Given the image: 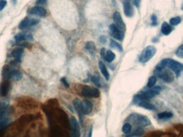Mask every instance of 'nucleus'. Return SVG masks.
Here are the masks:
<instances>
[{
	"label": "nucleus",
	"mask_w": 183,
	"mask_h": 137,
	"mask_svg": "<svg viewBox=\"0 0 183 137\" xmlns=\"http://www.w3.org/2000/svg\"><path fill=\"white\" fill-rule=\"evenodd\" d=\"M160 66L164 68H168L171 70L173 72L176 74V76H179L180 73L183 70V64L180 62H177L174 59H165L161 61Z\"/></svg>",
	"instance_id": "nucleus-1"
},
{
	"label": "nucleus",
	"mask_w": 183,
	"mask_h": 137,
	"mask_svg": "<svg viewBox=\"0 0 183 137\" xmlns=\"http://www.w3.org/2000/svg\"><path fill=\"white\" fill-rule=\"evenodd\" d=\"M161 92V87L160 86H156V87H152L150 89H148L146 92H143L138 95H136L135 98H134V100H133V102L135 103L136 102H139L140 101H143V100H147V99H149V98H153L157 95H159Z\"/></svg>",
	"instance_id": "nucleus-2"
},
{
	"label": "nucleus",
	"mask_w": 183,
	"mask_h": 137,
	"mask_svg": "<svg viewBox=\"0 0 183 137\" xmlns=\"http://www.w3.org/2000/svg\"><path fill=\"white\" fill-rule=\"evenodd\" d=\"M128 119L133 123L135 125L140 126V127H144L151 124L150 119L144 115H140V114H131L128 117Z\"/></svg>",
	"instance_id": "nucleus-3"
},
{
	"label": "nucleus",
	"mask_w": 183,
	"mask_h": 137,
	"mask_svg": "<svg viewBox=\"0 0 183 137\" xmlns=\"http://www.w3.org/2000/svg\"><path fill=\"white\" fill-rule=\"evenodd\" d=\"M154 73L159 78L164 80L165 81L168 82V83H170V82H172L174 80V76H173V74L170 70L165 69L164 67H158V68H156Z\"/></svg>",
	"instance_id": "nucleus-4"
},
{
	"label": "nucleus",
	"mask_w": 183,
	"mask_h": 137,
	"mask_svg": "<svg viewBox=\"0 0 183 137\" xmlns=\"http://www.w3.org/2000/svg\"><path fill=\"white\" fill-rule=\"evenodd\" d=\"M81 96H83L85 98H98L100 95V92L96 88L85 86L81 88Z\"/></svg>",
	"instance_id": "nucleus-5"
},
{
	"label": "nucleus",
	"mask_w": 183,
	"mask_h": 137,
	"mask_svg": "<svg viewBox=\"0 0 183 137\" xmlns=\"http://www.w3.org/2000/svg\"><path fill=\"white\" fill-rule=\"evenodd\" d=\"M155 53H156V47L154 46L147 47L140 57V61L142 63H146L154 56Z\"/></svg>",
	"instance_id": "nucleus-6"
},
{
	"label": "nucleus",
	"mask_w": 183,
	"mask_h": 137,
	"mask_svg": "<svg viewBox=\"0 0 183 137\" xmlns=\"http://www.w3.org/2000/svg\"><path fill=\"white\" fill-rule=\"evenodd\" d=\"M39 23V20L37 19H32V18H25L24 20H22L20 21V25H19V28L23 30V29H26L29 27H32L33 25H36L37 24Z\"/></svg>",
	"instance_id": "nucleus-7"
},
{
	"label": "nucleus",
	"mask_w": 183,
	"mask_h": 137,
	"mask_svg": "<svg viewBox=\"0 0 183 137\" xmlns=\"http://www.w3.org/2000/svg\"><path fill=\"white\" fill-rule=\"evenodd\" d=\"M110 31L111 35H112V37H113L114 38H115V39L117 40H120V41L123 40V38H124V32H123L120 29H119L114 24L110 25Z\"/></svg>",
	"instance_id": "nucleus-8"
},
{
	"label": "nucleus",
	"mask_w": 183,
	"mask_h": 137,
	"mask_svg": "<svg viewBox=\"0 0 183 137\" xmlns=\"http://www.w3.org/2000/svg\"><path fill=\"white\" fill-rule=\"evenodd\" d=\"M113 19H114V25L119 29H120L122 31H126V25H125L124 21L122 20V17H121V15H120V14L119 12H114V13Z\"/></svg>",
	"instance_id": "nucleus-9"
},
{
	"label": "nucleus",
	"mask_w": 183,
	"mask_h": 137,
	"mask_svg": "<svg viewBox=\"0 0 183 137\" xmlns=\"http://www.w3.org/2000/svg\"><path fill=\"white\" fill-rule=\"evenodd\" d=\"M71 137H80V128L79 124L75 117L71 118Z\"/></svg>",
	"instance_id": "nucleus-10"
},
{
	"label": "nucleus",
	"mask_w": 183,
	"mask_h": 137,
	"mask_svg": "<svg viewBox=\"0 0 183 137\" xmlns=\"http://www.w3.org/2000/svg\"><path fill=\"white\" fill-rule=\"evenodd\" d=\"M28 14L33 15H37V16H40V17H44L47 15V11L44 8L37 6V7L31 8L28 10Z\"/></svg>",
	"instance_id": "nucleus-11"
},
{
	"label": "nucleus",
	"mask_w": 183,
	"mask_h": 137,
	"mask_svg": "<svg viewBox=\"0 0 183 137\" xmlns=\"http://www.w3.org/2000/svg\"><path fill=\"white\" fill-rule=\"evenodd\" d=\"M123 6H124V13L127 17H131L134 14V9L132 8V5L131 4V3L128 0L124 1L123 3Z\"/></svg>",
	"instance_id": "nucleus-12"
},
{
	"label": "nucleus",
	"mask_w": 183,
	"mask_h": 137,
	"mask_svg": "<svg viewBox=\"0 0 183 137\" xmlns=\"http://www.w3.org/2000/svg\"><path fill=\"white\" fill-rule=\"evenodd\" d=\"M8 77L13 81H18L22 78V73L17 70H12L8 73Z\"/></svg>",
	"instance_id": "nucleus-13"
},
{
	"label": "nucleus",
	"mask_w": 183,
	"mask_h": 137,
	"mask_svg": "<svg viewBox=\"0 0 183 137\" xmlns=\"http://www.w3.org/2000/svg\"><path fill=\"white\" fill-rule=\"evenodd\" d=\"M101 54H102V57H104V59L107 61V62H112L114 59H115V54L112 52V51H106L105 48H102L101 50Z\"/></svg>",
	"instance_id": "nucleus-14"
},
{
	"label": "nucleus",
	"mask_w": 183,
	"mask_h": 137,
	"mask_svg": "<svg viewBox=\"0 0 183 137\" xmlns=\"http://www.w3.org/2000/svg\"><path fill=\"white\" fill-rule=\"evenodd\" d=\"M15 39L16 41L20 42L23 41H32L33 39V37L32 34L29 33H18L17 35H15Z\"/></svg>",
	"instance_id": "nucleus-15"
},
{
	"label": "nucleus",
	"mask_w": 183,
	"mask_h": 137,
	"mask_svg": "<svg viewBox=\"0 0 183 137\" xmlns=\"http://www.w3.org/2000/svg\"><path fill=\"white\" fill-rule=\"evenodd\" d=\"M82 111L83 114H89L92 111V103L88 100L82 101Z\"/></svg>",
	"instance_id": "nucleus-16"
},
{
	"label": "nucleus",
	"mask_w": 183,
	"mask_h": 137,
	"mask_svg": "<svg viewBox=\"0 0 183 137\" xmlns=\"http://www.w3.org/2000/svg\"><path fill=\"white\" fill-rule=\"evenodd\" d=\"M10 89V85L8 81H4L0 85V97H4L8 94Z\"/></svg>",
	"instance_id": "nucleus-17"
},
{
	"label": "nucleus",
	"mask_w": 183,
	"mask_h": 137,
	"mask_svg": "<svg viewBox=\"0 0 183 137\" xmlns=\"http://www.w3.org/2000/svg\"><path fill=\"white\" fill-rule=\"evenodd\" d=\"M73 105L75 109L76 110V112L80 114V115H83V111H82V102L78 99L75 98L73 101Z\"/></svg>",
	"instance_id": "nucleus-18"
},
{
	"label": "nucleus",
	"mask_w": 183,
	"mask_h": 137,
	"mask_svg": "<svg viewBox=\"0 0 183 137\" xmlns=\"http://www.w3.org/2000/svg\"><path fill=\"white\" fill-rule=\"evenodd\" d=\"M98 67H99L100 71H101L102 75L104 76V77L105 78V80H110V74H109V71H108V70H107L105 64H104L102 61H100V62L98 63Z\"/></svg>",
	"instance_id": "nucleus-19"
},
{
	"label": "nucleus",
	"mask_w": 183,
	"mask_h": 137,
	"mask_svg": "<svg viewBox=\"0 0 183 137\" xmlns=\"http://www.w3.org/2000/svg\"><path fill=\"white\" fill-rule=\"evenodd\" d=\"M23 53H24L23 48H16V49H15V50L12 51L10 56L13 57L14 59H15L16 60L20 61V59H21V57H22V55H23Z\"/></svg>",
	"instance_id": "nucleus-20"
},
{
	"label": "nucleus",
	"mask_w": 183,
	"mask_h": 137,
	"mask_svg": "<svg viewBox=\"0 0 183 137\" xmlns=\"http://www.w3.org/2000/svg\"><path fill=\"white\" fill-rule=\"evenodd\" d=\"M138 105L145 109H147V110H154L155 109V107L154 105H153L152 103L147 102L146 100H143V101H140L138 102Z\"/></svg>",
	"instance_id": "nucleus-21"
},
{
	"label": "nucleus",
	"mask_w": 183,
	"mask_h": 137,
	"mask_svg": "<svg viewBox=\"0 0 183 137\" xmlns=\"http://www.w3.org/2000/svg\"><path fill=\"white\" fill-rule=\"evenodd\" d=\"M172 31V27L166 22H164L161 25V32L164 35H169Z\"/></svg>",
	"instance_id": "nucleus-22"
},
{
	"label": "nucleus",
	"mask_w": 183,
	"mask_h": 137,
	"mask_svg": "<svg viewBox=\"0 0 183 137\" xmlns=\"http://www.w3.org/2000/svg\"><path fill=\"white\" fill-rule=\"evenodd\" d=\"M173 117V114L170 112H163L158 114L159 119H169Z\"/></svg>",
	"instance_id": "nucleus-23"
},
{
	"label": "nucleus",
	"mask_w": 183,
	"mask_h": 137,
	"mask_svg": "<svg viewBox=\"0 0 183 137\" xmlns=\"http://www.w3.org/2000/svg\"><path fill=\"white\" fill-rule=\"evenodd\" d=\"M85 48H86L90 53H92V54H93V53H95V50H96V48H95V44H94L92 41H88V42H87Z\"/></svg>",
	"instance_id": "nucleus-24"
},
{
	"label": "nucleus",
	"mask_w": 183,
	"mask_h": 137,
	"mask_svg": "<svg viewBox=\"0 0 183 137\" xmlns=\"http://www.w3.org/2000/svg\"><path fill=\"white\" fill-rule=\"evenodd\" d=\"M92 82H93L98 87H101V86H102V81H101V79H100V77H99L98 76H97V75L93 76L92 77Z\"/></svg>",
	"instance_id": "nucleus-25"
},
{
	"label": "nucleus",
	"mask_w": 183,
	"mask_h": 137,
	"mask_svg": "<svg viewBox=\"0 0 183 137\" xmlns=\"http://www.w3.org/2000/svg\"><path fill=\"white\" fill-rule=\"evenodd\" d=\"M122 131L126 135L130 134V132L131 131V124L130 123H126L122 127Z\"/></svg>",
	"instance_id": "nucleus-26"
},
{
	"label": "nucleus",
	"mask_w": 183,
	"mask_h": 137,
	"mask_svg": "<svg viewBox=\"0 0 183 137\" xmlns=\"http://www.w3.org/2000/svg\"><path fill=\"white\" fill-rule=\"evenodd\" d=\"M143 133H144V130L142 129V128H139V129H137V130H135V132L134 133H132L131 136H128L127 137H137V136H141L142 135H143Z\"/></svg>",
	"instance_id": "nucleus-27"
},
{
	"label": "nucleus",
	"mask_w": 183,
	"mask_h": 137,
	"mask_svg": "<svg viewBox=\"0 0 183 137\" xmlns=\"http://www.w3.org/2000/svg\"><path fill=\"white\" fill-rule=\"evenodd\" d=\"M181 21H182L181 17L176 16V17L171 18L170 20V25H179V24L181 23Z\"/></svg>",
	"instance_id": "nucleus-28"
},
{
	"label": "nucleus",
	"mask_w": 183,
	"mask_h": 137,
	"mask_svg": "<svg viewBox=\"0 0 183 137\" xmlns=\"http://www.w3.org/2000/svg\"><path fill=\"white\" fill-rule=\"evenodd\" d=\"M155 84H156V77L155 76H151L148 80V82H147V87L148 88H152V87L154 86Z\"/></svg>",
	"instance_id": "nucleus-29"
},
{
	"label": "nucleus",
	"mask_w": 183,
	"mask_h": 137,
	"mask_svg": "<svg viewBox=\"0 0 183 137\" xmlns=\"http://www.w3.org/2000/svg\"><path fill=\"white\" fill-rule=\"evenodd\" d=\"M110 47H114V48H117L120 52H122V47L120 44H119L118 42L114 41H111L110 42Z\"/></svg>",
	"instance_id": "nucleus-30"
},
{
	"label": "nucleus",
	"mask_w": 183,
	"mask_h": 137,
	"mask_svg": "<svg viewBox=\"0 0 183 137\" xmlns=\"http://www.w3.org/2000/svg\"><path fill=\"white\" fill-rule=\"evenodd\" d=\"M176 55L179 57V58H181V59H183V45L182 46H180L178 48H177V50H176Z\"/></svg>",
	"instance_id": "nucleus-31"
},
{
	"label": "nucleus",
	"mask_w": 183,
	"mask_h": 137,
	"mask_svg": "<svg viewBox=\"0 0 183 137\" xmlns=\"http://www.w3.org/2000/svg\"><path fill=\"white\" fill-rule=\"evenodd\" d=\"M9 122H10V121H9V119H8V118L5 119V120H3V121H1V122H0V130H3V128H5V127L9 124Z\"/></svg>",
	"instance_id": "nucleus-32"
},
{
	"label": "nucleus",
	"mask_w": 183,
	"mask_h": 137,
	"mask_svg": "<svg viewBox=\"0 0 183 137\" xmlns=\"http://www.w3.org/2000/svg\"><path fill=\"white\" fill-rule=\"evenodd\" d=\"M6 4H7V1L6 0H0V11L4 9Z\"/></svg>",
	"instance_id": "nucleus-33"
},
{
	"label": "nucleus",
	"mask_w": 183,
	"mask_h": 137,
	"mask_svg": "<svg viewBox=\"0 0 183 137\" xmlns=\"http://www.w3.org/2000/svg\"><path fill=\"white\" fill-rule=\"evenodd\" d=\"M5 119H7L5 112H4V111H0V122H1V121H3V120H5Z\"/></svg>",
	"instance_id": "nucleus-34"
},
{
	"label": "nucleus",
	"mask_w": 183,
	"mask_h": 137,
	"mask_svg": "<svg viewBox=\"0 0 183 137\" xmlns=\"http://www.w3.org/2000/svg\"><path fill=\"white\" fill-rule=\"evenodd\" d=\"M8 107V105L7 104H5V103H3V102H0V111H4L5 110V108Z\"/></svg>",
	"instance_id": "nucleus-35"
},
{
	"label": "nucleus",
	"mask_w": 183,
	"mask_h": 137,
	"mask_svg": "<svg viewBox=\"0 0 183 137\" xmlns=\"http://www.w3.org/2000/svg\"><path fill=\"white\" fill-rule=\"evenodd\" d=\"M151 19H152V25H157V17L154 15H152V17H151Z\"/></svg>",
	"instance_id": "nucleus-36"
},
{
	"label": "nucleus",
	"mask_w": 183,
	"mask_h": 137,
	"mask_svg": "<svg viewBox=\"0 0 183 137\" xmlns=\"http://www.w3.org/2000/svg\"><path fill=\"white\" fill-rule=\"evenodd\" d=\"M61 81H62V83L65 85V86H66V87H69V84L67 83V80H66V79L62 78L61 79Z\"/></svg>",
	"instance_id": "nucleus-37"
},
{
	"label": "nucleus",
	"mask_w": 183,
	"mask_h": 137,
	"mask_svg": "<svg viewBox=\"0 0 183 137\" xmlns=\"http://www.w3.org/2000/svg\"><path fill=\"white\" fill-rule=\"evenodd\" d=\"M92 127H90L89 130H88V133L87 135V137H92Z\"/></svg>",
	"instance_id": "nucleus-38"
},
{
	"label": "nucleus",
	"mask_w": 183,
	"mask_h": 137,
	"mask_svg": "<svg viewBox=\"0 0 183 137\" xmlns=\"http://www.w3.org/2000/svg\"><path fill=\"white\" fill-rule=\"evenodd\" d=\"M46 2V0H37V3H44Z\"/></svg>",
	"instance_id": "nucleus-39"
}]
</instances>
